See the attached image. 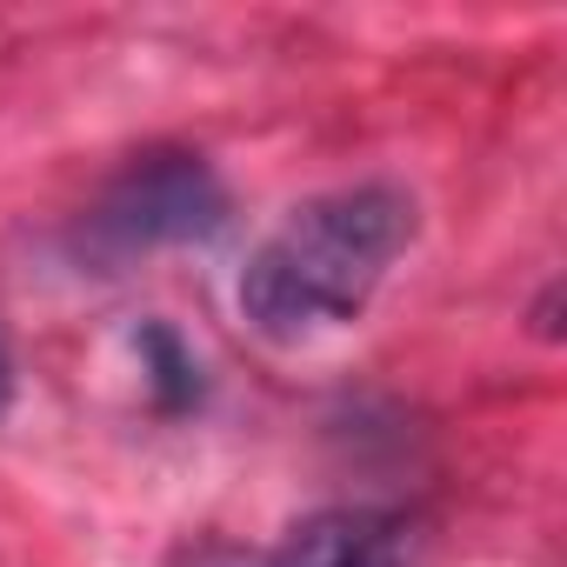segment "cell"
Wrapping results in <instances>:
<instances>
[{
  "label": "cell",
  "mask_w": 567,
  "mask_h": 567,
  "mask_svg": "<svg viewBox=\"0 0 567 567\" xmlns=\"http://www.w3.org/2000/svg\"><path fill=\"white\" fill-rule=\"evenodd\" d=\"M14 408V361H8V348H0V414Z\"/></svg>",
  "instance_id": "cell-6"
},
{
  "label": "cell",
  "mask_w": 567,
  "mask_h": 567,
  "mask_svg": "<svg viewBox=\"0 0 567 567\" xmlns=\"http://www.w3.org/2000/svg\"><path fill=\"white\" fill-rule=\"evenodd\" d=\"M414 527L388 507H321L288 527L267 567H408Z\"/></svg>",
  "instance_id": "cell-3"
},
{
  "label": "cell",
  "mask_w": 567,
  "mask_h": 567,
  "mask_svg": "<svg viewBox=\"0 0 567 567\" xmlns=\"http://www.w3.org/2000/svg\"><path fill=\"white\" fill-rule=\"evenodd\" d=\"M134 348H141V361H147V388H154V408H161L167 421L194 414L207 388H200V361L181 348V334H174L167 321H141Z\"/></svg>",
  "instance_id": "cell-4"
},
{
  "label": "cell",
  "mask_w": 567,
  "mask_h": 567,
  "mask_svg": "<svg viewBox=\"0 0 567 567\" xmlns=\"http://www.w3.org/2000/svg\"><path fill=\"white\" fill-rule=\"evenodd\" d=\"M227 227V187L200 154L161 147L141 154L127 174L107 181V194L87 214V240L114 260L154 254V247H194Z\"/></svg>",
  "instance_id": "cell-2"
},
{
  "label": "cell",
  "mask_w": 567,
  "mask_h": 567,
  "mask_svg": "<svg viewBox=\"0 0 567 567\" xmlns=\"http://www.w3.org/2000/svg\"><path fill=\"white\" fill-rule=\"evenodd\" d=\"M534 334H540V341H560V280H547V295H540V308H534Z\"/></svg>",
  "instance_id": "cell-5"
},
{
  "label": "cell",
  "mask_w": 567,
  "mask_h": 567,
  "mask_svg": "<svg viewBox=\"0 0 567 567\" xmlns=\"http://www.w3.org/2000/svg\"><path fill=\"white\" fill-rule=\"evenodd\" d=\"M421 207L394 181H361L301 200L240 267V315L260 341L301 348L368 315L388 267L414 247Z\"/></svg>",
  "instance_id": "cell-1"
}]
</instances>
